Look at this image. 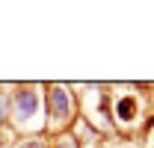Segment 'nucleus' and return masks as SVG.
I'll use <instances>...</instances> for the list:
<instances>
[{
    "instance_id": "f257e3e1",
    "label": "nucleus",
    "mask_w": 154,
    "mask_h": 148,
    "mask_svg": "<svg viewBox=\"0 0 154 148\" xmlns=\"http://www.w3.org/2000/svg\"><path fill=\"white\" fill-rule=\"evenodd\" d=\"M12 122L18 130L42 128V92L38 86H18L12 92Z\"/></svg>"
},
{
    "instance_id": "f03ea898",
    "label": "nucleus",
    "mask_w": 154,
    "mask_h": 148,
    "mask_svg": "<svg viewBox=\"0 0 154 148\" xmlns=\"http://www.w3.org/2000/svg\"><path fill=\"white\" fill-rule=\"evenodd\" d=\"M48 116L51 130H65L74 122V92L65 83H48Z\"/></svg>"
},
{
    "instance_id": "7ed1b4c3",
    "label": "nucleus",
    "mask_w": 154,
    "mask_h": 148,
    "mask_svg": "<svg viewBox=\"0 0 154 148\" xmlns=\"http://www.w3.org/2000/svg\"><path fill=\"white\" fill-rule=\"evenodd\" d=\"M136 116H139V101L134 95H116V104H113V119L119 125H134Z\"/></svg>"
},
{
    "instance_id": "20e7f679",
    "label": "nucleus",
    "mask_w": 154,
    "mask_h": 148,
    "mask_svg": "<svg viewBox=\"0 0 154 148\" xmlns=\"http://www.w3.org/2000/svg\"><path fill=\"white\" fill-rule=\"evenodd\" d=\"M15 148H51V142H48L45 133H30V136H21L15 142Z\"/></svg>"
},
{
    "instance_id": "39448f33",
    "label": "nucleus",
    "mask_w": 154,
    "mask_h": 148,
    "mask_svg": "<svg viewBox=\"0 0 154 148\" xmlns=\"http://www.w3.org/2000/svg\"><path fill=\"white\" fill-rule=\"evenodd\" d=\"M12 122V92L0 89V125Z\"/></svg>"
},
{
    "instance_id": "423d86ee",
    "label": "nucleus",
    "mask_w": 154,
    "mask_h": 148,
    "mask_svg": "<svg viewBox=\"0 0 154 148\" xmlns=\"http://www.w3.org/2000/svg\"><path fill=\"white\" fill-rule=\"evenodd\" d=\"M51 148H80V139H77L74 133H59L57 142H54Z\"/></svg>"
}]
</instances>
